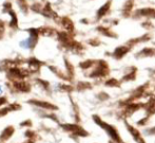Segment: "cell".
Masks as SVG:
<instances>
[{
    "mask_svg": "<svg viewBox=\"0 0 155 143\" xmlns=\"http://www.w3.org/2000/svg\"><path fill=\"white\" fill-rule=\"evenodd\" d=\"M136 70L133 69L132 72H129L128 74H126V75L122 78V82H127V81H134L135 78H136Z\"/></svg>",
    "mask_w": 155,
    "mask_h": 143,
    "instance_id": "8992f818",
    "label": "cell"
},
{
    "mask_svg": "<svg viewBox=\"0 0 155 143\" xmlns=\"http://www.w3.org/2000/svg\"><path fill=\"white\" fill-rule=\"evenodd\" d=\"M122 122H124V126H126V129L128 131V133L130 134L132 139L134 140L135 142L136 143H147L145 140V138H144V136L141 135L140 131H139L135 126H133L132 124H130V123L128 122V120H124Z\"/></svg>",
    "mask_w": 155,
    "mask_h": 143,
    "instance_id": "3957f363",
    "label": "cell"
},
{
    "mask_svg": "<svg viewBox=\"0 0 155 143\" xmlns=\"http://www.w3.org/2000/svg\"><path fill=\"white\" fill-rule=\"evenodd\" d=\"M0 91H1V88H0Z\"/></svg>",
    "mask_w": 155,
    "mask_h": 143,
    "instance_id": "8fae6325",
    "label": "cell"
},
{
    "mask_svg": "<svg viewBox=\"0 0 155 143\" xmlns=\"http://www.w3.org/2000/svg\"><path fill=\"white\" fill-rule=\"evenodd\" d=\"M93 121L100 127L102 129L105 131V134L109 137V143H124L122 141L121 137H120V134L118 131V129L116 128L114 125H111L109 123H107L105 121H103L99 116L97 115H94L93 116Z\"/></svg>",
    "mask_w": 155,
    "mask_h": 143,
    "instance_id": "6da1fadb",
    "label": "cell"
},
{
    "mask_svg": "<svg viewBox=\"0 0 155 143\" xmlns=\"http://www.w3.org/2000/svg\"><path fill=\"white\" fill-rule=\"evenodd\" d=\"M155 55V49L151 48H146L143 49L140 52H138L136 54V57H150Z\"/></svg>",
    "mask_w": 155,
    "mask_h": 143,
    "instance_id": "5b68a950",
    "label": "cell"
},
{
    "mask_svg": "<svg viewBox=\"0 0 155 143\" xmlns=\"http://www.w3.org/2000/svg\"><path fill=\"white\" fill-rule=\"evenodd\" d=\"M146 103H141V102H132V103L128 104L126 107H124L117 114V118L119 120H128L130 117H132L135 112H137L140 109H145Z\"/></svg>",
    "mask_w": 155,
    "mask_h": 143,
    "instance_id": "7a4b0ae2",
    "label": "cell"
},
{
    "mask_svg": "<svg viewBox=\"0 0 155 143\" xmlns=\"http://www.w3.org/2000/svg\"><path fill=\"white\" fill-rule=\"evenodd\" d=\"M130 51V47H127V46H121V47H118V48L115 49V51L113 52L112 56L115 57L116 59H120L127 54V53Z\"/></svg>",
    "mask_w": 155,
    "mask_h": 143,
    "instance_id": "277c9868",
    "label": "cell"
},
{
    "mask_svg": "<svg viewBox=\"0 0 155 143\" xmlns=\"http://www.w3.org/2000/svg\"><path fill=\"white\" fill-rule=\"evenodd\" d=\"M105 86L108 87H120V82H118L115 78H111V80L105 82Z\"/></svg>",
    "mask_w": 155,
    "mask_h": 143,
    "instance_id": "52a82bcc",
    "label": "cell"
},
{
    "mask_svg": "<svg viewBox=\"0 0 155 143\" xmlns=\"http://www.w3.org/2000/svg\"><path fill=\"white\" fill-rule=\"evenodd\" d=\"M93 64H94V62H93V61H88V62H85V63H82L80 66H81L82 68H90L92 65H93Z\"/></svg>",
    "mask_w": 155,
    "mask_h": 143,
    "instance_id": "30bf717a",
    "label": "cell"
},
{
    "mask_svg": "<svg viewBox=\"0 0 155 143\" xmlns=\"http://www.w3.org/2000/svg\"><path fill=\"white\" fill-rule=\"evenodd\" d=\"M146 136H154L155 135V126L149 127V128H146L145 131H144Z\"/></svg>",
    "mask_w": 155,
    "mask_h": 143,
    "instance_id": "9c48e42d",
    "label": "cell"
},
{
    "mask_svg": "<svg viewBox=\"0 0 155 143\" xmlns=\"http://www.w3.org/2000/svg\"><path fill=\"white\" fill-rule=\"evenodd\" d=\"M150 118L149 117H144V118H141L140 120L137 121V126H146V125L148 124V122H149Z\"/></svg>",
    "mask_w": 155,
    "mask_h": 143,
    "instance_id": "ba28073f",
    "label": "cell"
}]
</instances>
